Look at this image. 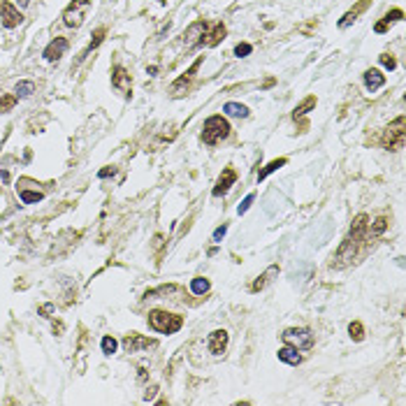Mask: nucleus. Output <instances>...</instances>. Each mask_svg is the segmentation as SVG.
<instances>
[{"label":"nucleus","mask_w":406,"mask_h":406,"mask_svg":"<svg viewBox=\"0 0 406 406\" xmlns=\"http://www.w3.org/2000/svg\"><path fill=\"white\" fill-rule=\"evenodd\" d=\"M149 325L160 334H174L179 332L181 325H184V318L179 313H169V311H163V309H153L149 313Z\"/></svg>","instance_id":"f03ea898"},{"label":"nucleus","mask_w":406,"mask_h":406,"mask_svg":"<svg viewBox=\"0 0 406 406\" xmlns=\"http://www.w3.org/2000/svg\"><path fill=\"white\" fill-rule=\"evenodd\" d=\"M116 348H119V341H116L114 337H105V339H102V353H105V355H114Z\"/></svg>","instance_id":"c85d7f7f"},{"label":"nucleus","mask_w":406,"mask_h":406,"mask_svg":"<svg viewBox=\"0 0 406 406\" xmlns=\"http://www.w3.org/2000/svg\"><path fill=\"white\" fill-rule=\"evenodd\" d=\"M227 341H230V337H227L225 330H214V332L209 334V341H207V346H209V353L211 355H223L227 348Z\"/></svg>","instance_id":"9b49d317"},{"label":"nucleus","mask_w":406,"mask_h":406,"mask_svg":"<svg viewBox=\"0 0 406 406\" xmlns=\"http://www.w3.org/2000/svg\"><path fill=\"white\" fill-rule=\"evenodd\" d=\"M379 58H381V65H383V68H388V70H395L397 68V61L390 56V53H381Z\"/></svg>","instance_id":"2f4dec72"},{"label":"nucleus","mask_w":406,"mask_h":406,"mask_svg":"<svg viewBox=\"0 0 406 406\" xmlns=\"http://www.w3.org/2000/svg\"><path fill=\"white\" fill-rule=\"evenodd\" d=\"M348 334H351V339H353V341H362V339H364L362 323H358V321L351 323V325H348Z\"/></svg>","instance_id":"a878e982"},{"label":"nucleus","mask_w":406,"mask_h":406,"mask_svg":"<svg viewBox=\"0 0 406 406\" xmlns=\"http://www.w3.org/2000/svg\"><path fill=\"white\" fill-rule=\"evenodd\" d=\"M281 339H283L288 346L297 348V351H306V348L313 346V332L309 327H290V330H285V332L281 334Z\"/></svg>","instance_id":"39448f33"},{"label":"nucleus","mask_w":406,"mask_h":406,"mask_svg":"<svg viewBox=\"0 0 406 406\" xmlns=\"http://www.w3.org/2000/svg\"><path fill=\"white\" fill-rule=\"evenodd\" d=\"M53 332H63V325H61V323H53Z\"/></svg>","instance_id":"58836bf2"},{"label":"nucleus","mask_w":406,"mask_h":406,"mask_svg":"<svg viewBox=\"0 0 406 406\" xmlns=\"http://www.w3.org/2000/svg\"><path fill=\"white\" fill-rule=\"evenodd\" d=\"M274 276H279V265H272V267H267V272L253 281V285H251V293H258V290H263L267 283H272V281H274Z\"/></svg>","instance_id":"2eb2a0df"},{"label":"nucleus","mask_w":406,"mask_h":406,"mask_svg":"<svg viewBox=\"0 0 406 406\" xmlns=\"http://www.w3.org/2000/svg\"><path fill=\"white\" fill-rule=\"evenodd\" d=\"M223 37H225V26H223V23H216V26L211 28V33H207L205 42H207V47H216Z\"/></svg>","instance_id":"6ab92c4d"},{"label":"nucleus","mask_w":406,"mask_h":406,"mask_svg":"<svg viewBox=\"0 0 406 406\" xmlns=\"http://www.w3.org/2000/svg\"><path fill=\"white\" fill-rule=\"evenodd\" d=\"M253 51V47H251V44H237V47H235V56H239V58H244V56H248V53Z\"/></svg>","instance_id":"473e14b6"},{"label":"nucleus","mask_w":406,"mask_h":406,"mask_svg":"<svg viewBox=\"0 0 406 406\" xmlns=\"http://www.w3.org/2000/svg\"><path fill=\"white\" fill-rule=\"evenodd\" d=\"M40 313H42L44 318H51V313H53V304H44V306H40Z\"/></svg>","instance_id":"c9c22d12"},{"label":"nucleus","mask_w":406,"mask_h":406,"mask_svg":"<svg viewBox=\"0 0 406 406\" xmlns=\"http://www.w3.org/2000/svg\"><path fill=\"white\" fill-rule=\"evenodd\" d=\"M251 205H253V195H246V197H244L242 205L237 207V214H239V216H242V214H246L248 207H251Z\"/></svg>","instance_id":"72a5a7b5"},{"label":"nucleus","mask_w":406,"mask_h":406,"mask_svg":"<svg viewBox=\"0 0 406 406\" xmlns=\"http://www.w3.org/2000/svg\"><path fill=\"white\" fill-rule=\"evenodd\" d=\"M285 163H288V160H285V158H276V160H272V163H269L267 167H263V169H260V172H258V181L267 179L269 174H272V172H276V169H281Z\"/></svg>","instance_id":"5701e85b"},{"label":"nucleus","mask_w":406,"mask_h":406,"mask_svg":"<svg viewBox=\"0 0 406 406\" xmlns=\"http://www.w3.org/2000/svg\"><path fill=\"white\" fill-rule=\"evenodd\" d=\"M367 225H369V218H367V214H360V216H355L353 225H351V230H348L346 239L341 242V246H339L337 255L332 258V267H346L351 260L358 255V248L360 244H362L364 235H367Z\"/></svg>","instance_id":"f257e3e1"},{"label":"nucleus","mask_w":406,"mask_h":406,"mask_svg":"<svg viewBox=\"0 0 406 406\" xmlns=\"http://www.w3.org/2000/svg\"><path fill=\"white\" fill-rule=\"evenodd\" d=\"M207 33H209V23H207L205 19H197V21H193L188 28H186V33H184V44H186V49L202 47V44H205Z\"/></svg>","instance_id":"423d86ee"},{"label":"nucleus","mask_w":406,"mask_h":406,"mask_svg":"<svg viewBox=\"0 0 406 406\" xmlns=\"http://www.w3.org/2000/svg\"><path fill=\"white\" fill-rule=\"evenodd\" d=\"M0 21H3V26H5V28H16L19 23L23 21V16H21V12L12 5V3L0 0Z\"/></svg>","instance_id":"6e6552de"},{"label":"nucleus","mask_w":406,"mask_h":406,"mask_svg":"<svg viewBox=\"0 0 406 406\" xmlns=\"http://www.w3.org/2000/svg\"><path fill=\"white\" fill-rule=\"evenodd\" d=\"M367 7H369V0H360V3L353 7V10L346 12V14H343L341 19H339V28H348L353 21H358V16L362 14V12L367 10Z\"/></svg>","instance_id":"ddd939ff"},{"label":"nucleus","mask_w":406,"mask_h":406,"mask_svg":"<svg viewBox=\"0 0 406 406\" xmlns=\"http://www.w3.org/2000/svg\"><path fill=\"white\" fill-rule=\"evenodd\" d=\"M200 65H202V58H197L195 63H193V68H190L188 72H186L184 77H181V79H177V81H174V84H172V93H179V91L184 89V86H186V89H188L190 79H193V74L197 72V68H200Z\"/></svg>","instance_id":"a211bd4d"},{"label":"nucleus","mask_w":406,"mask_h":406,"mask_svg":"<svg viewBox=\"0 0 406 406\" xmlns=\"http://www.w3.org/2000/svg\"><path fill=\"white\" fill-rule=\"evenodd\" d=\"M385 227H388V218L385 216H379L374 221V225H371V237H379V235H383Z\"/></svg>","instance_id":"cd10ccee"},{"label":"nucleus","mask_w":406,"mask_h":406,"mask_svg":"<svg viewBox=\"0 0 406 406\" xmlns=\"http://www.w3.org/2000/svg\"><path fill=\"white\" fill-rule=\"evenodd\" d=\"M28 3H31V0H19V7H28Z\"/></svg>","instance_id":"a19ab883"},{"label":"nucleus","mask_w":406,"mask_h":406,"mask_svg":"<svg viewBox=\"0 0 406 406\" xmlns=\"http://www.w3.org/2000/svg\"><path fill=\"white\" fill-rule=\"evenodd\" d=\"M211 288V283L205 279V276H195V279L190 281V290H193V295H207Z\"/></svg>","instance_id":"aec40b11"},{"label":"nucleus","mask_w":406,"mask_h":406,"mask_svg":"<svg viewBox=\"0 0 406 406\" xmlns=\"http://www.w3.org/2000/svg\"><path fill=\"white\" fill-rule=\"evenodd\" d=\"M35 93V84L33 81H19L16 84V98H28Z\"/></svg>","instance_id":"393cba45"},{"label":"nucleus","mask_w":406,"mask_h":406,"mask_svg":"<svg viewBox=\"0 0 406 406\" xmlns=\"http://www.w3.org/2000/svg\"><path fill=\"white\" fill-rule=\"evenodd\" d=\"M16 105V95H3V98H0V111H10L12 107Z\"/></svg>","instance_id":"c756f323"},{"label":"nucleus","mask_w":406,"mask_h":406,"mask_svg":"<svg viewBox=\"0 0 406 406\" xmlns=\"http://www.w3.org/2000/svg\"><path fill=\"white\" fill-rule=\"evenodd\" d=\"M313 105H316V98H313V95H309V98H306V100L302 102L300 107H295V111H293V116H295V119H300V116H304L306 111L311 109Z\"/></svg>","instance_id":"bb28decb"},{"label":"nucleus","mask_w":406,"mask_h":406,"mask_svg":"<svg viewBox=\"0 0 406 406\" xmlns=\"http://www.w3.org/2000/svg\"><path fill=\"white\" fill-rule=\"evenodd\" d=\"M223 111H225V114H230V116H239V119H246V116H248V107L239 105V102H225Z\"/></svg>","instance_id":"4be33fe9"},{"label":"nucleus","mask_w":406,"mask_h":406,"mask_svg":"<svg viewBox=\"0 0 406 406\" xmlns=\"http://www.w3.org/2000/svg\"><path fill=\"white\" fill-rule=\"evenodd\" d=\"M225 232H227V225L223 223L221 227H216V230H214V242H221V239L225 237Z\"/></svg>","instance_id":"f704fd0d"},{"label":"nucleus","mask_w":406,"mask_h":406,"mask_svg":"<svg viewBox=\"0 0 406 406\" xmlns=\"http://www.w3.org/2000/svg\"><path fill=\"white\" fill-rule=\"evenodd\" d=\"M156 390H158V388H151V390L147 392V399H153V395H156Z\"/></svg>","instance_id":"ea45409f"},{"label":"nucleus","mask_w":406,"mask_h":406,"mask_svg":"<svg viewBox=\"0 0 406 406\" xmlns=\"http://www.w3.org/2000/svg\"><path fill=\"white\" fill-rule=\"evenodd\" d=\"M383 84H385V77L379 72V70H367V72H364V86H367L371 93L379 91Z\"/></svg>","instance_id":"f3484780"},{"label":"nucleus","mask_w":406,"mask_h":406,"mask_svg":"<svg viewBox=\"0 0 406 406\" xmlns=\"http://www.w3.org/2000/svg\"><path fill=\"white\" fill-rule=\"evenodd\" d=\"M153 346H156V339L142 337V334H137V332L126 334V339H123L126 353H137V351H142V348H153Z\"/></svg>","instance_id":"1a4fd4ad"},{"label":"nucleus","mask_w":406,"mask_h":406,"mask_svg":"<svg viewBox=\"0 0 406 406\" xmlns=\"http://www.w3.org/2000/svg\"><path fill=\"white\" fill-rule=\"evenodd\" d=\"M381 144H383L388 151H397V149L404 147V116H397L395 121L385 128Z\"/></svg>","instance_id":"20e7f679"},{"label":"nucleus","mask_w":406,"mask_h":406,"mask_svg":"<svg viewBox=\"0 0 406 406\" xmlns=\"http://www.w3.org/2000/svg\"><path fill=\"white\" fill-rule=\"evenodd\" d=\"M235 181H237V172H235L232 167H225V169H223V174L218 177V181H216V186H214V190H211V195H214V197L225 195Z\"/></svg>","instance_id":"9d476101"},{"label":"nucleus","mask_w":406,"mask_h":406,"mask_svg":"<svg viewBox=\"0 0 406 406\" xmlns=\"http://www.w3.org/2000/svg\"><path fill=\"white\" fill-rule=\"evenodd\" d=\"M399 19H404V12H401V10H390L388 14L383 16V21H381V23H385V26H388V23L399 21Z\"/></svg>","instance_id":"7c9ffc66"},{"label":"nucleus","mask_w":406,"mask_h":406,"mask_svg":"<svg viewBox=\"0 0 406 406\" xmlns=\"http://www.w3.org/2000/svg\"><path fill=\"white\" fill-rule=\"evenodd\" d=\"M102 40H105V28H98V31L93 33V40H91V44H89V47L84 49V51H81V56H79V63H81V61H84L86 56H89L91 51H93L95 47H98V44L102 42Z\"/></svg>","instance_id":"412c9836"},{"label":"nucleus","mask_w":406,"mask_h":406,"mask_svg":"<svg viewBox=\"0 0 406 406\" xmlns=\"http://www.w3.org/2000/svg\"><path fill=\"white\" fill-rule=\"evenodd\" d=\"M0 181H3V184H10V172H7V169H0Z\"/></svg>","instance_id":"4c0bfd02"},{"label":"nucleus","mask_w":406,"mask_h":406,"mask_svg":"<svg viewBox=\"0 0 406 406\" xmlns=\"http://www.w3.org/2000/svg\"><path fill=\"white\" fill-rule=\"evenodd\" d=\"M65 51H68V40H65V37H56V40H51V42L47 44V49H44V58L53 63V61H58Z\"/></svg>","instance_id":"f8f14e48"},{"label":"nucleus","mask_w":406,"mask_h":406,"mask_svg":"<svg viewBox=\"0 0 406 406\" xmlns=\"http://www.w3.org/2000/svg\"><path fill=\"white\" fill-rule=\"evenodd\" d=\"M111 86L123 91V93H130V74L123 68H114V72H111Z\"/></svg>","instance_id":"4468645a"},{"label":"nucleus","mask_w":406,"mask_h":406,"mask_svg":"<svg viewBox=\"0 0 406 406\" xmlns=\"http://www.w3.org/2000/svg\"><path fill=\"white\" fill-rule=\"evenodd\" d=\"M91 0H74L72 5L63 12V23L68 28H79L86 19V10H89Z\"/></svg>","instance_id":"0eeeda50"},{"label":"nucleus","mask_w":406,"mask_h":406,"mask_svg":"<svg viewBox=\"0 0 406 406\" xmlns=\"http://www.w3.org/2000/svg\"><path fill=\"white\" fill-rule=\"evenodd\" d=\"M227 135H230V123H227V119H223V116H209L205 121V128H202V142L209 144V147H214V144H218L221 139H225Z\"/></svg>","instance_id":"7ed1b4c3"},{"label":"nucleus","mask_w":406,"mask_h":406,"mask_svg":"<svg viewBox=\"0 0 406 406\" xmlns=\"http://www.w3.org/2000/svg\"><path fill=\"white\" fill-rule=\"evenodd\" d=\"M279 360H281V362H285V364H293V367H297V364L302 362V355L297 353V348H293V346H288V343H285L283 348H279Z\"/></svg>","instance_id":"dca6fc26"},{"label":"nucleus","mask_w":406,"mask_h":406,"mask_svg":"<svg viewBox=\"0 0 406 406\" xmlns=\"http://www.w3.org/2000/svg\"><path fill=\"white\" fill-rule=\"evenodd\" d=\"M19 197H21V202L23 205H35V202H40L42 200V193H40V190H19Z\"/></svg>","instance_id":"b1692460"},{"label":"nucleus","mask_w":406,"mask_h":406,"mask_svg":"<svg viewBox=\"0 0 406 406\" xmlns=\"http://www.w3.org/2000/svg\"><path fill=\"white\" fill-rule=\"evenodd\" d=\"M114 174H116L114 167H107V169H100V172H98V177H100V179H107V177H114Z\"/></svg>","instance_id":"e433bc0d"}]
</instances>
